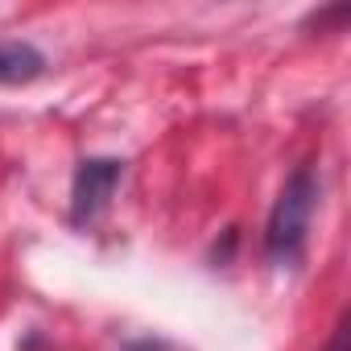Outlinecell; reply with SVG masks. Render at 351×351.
Instances as JSON below:
<instances>
[{
	"label": "cell",
	"instance_id": "3957f363",
	"mask_svg": "<svg viewBox=\"0 0 351 351\" xmlns=\"http://www.w3.org/2000/svg\"><path fill=\"white\" fill-rule=\"evenodd\" d=\"M46 71V54L34 42H0V87L34 83Z\"/></svg>",
	"mask_w": 351,
	"mask_h": 351
},
{
	"label": "cell",
	"instance_id": "6da1fadb",
	"mask_svg": "<svg viewBox=\"0 0 351 351\" xmlns=\"http://www.w3.org/2000/svg\"><path fill=\"white\" fill-rule=\"evenodd\" d=\"M314 207H318V173L310 165H298L273 211H269V223H265V256L269 265L277 269H298V261L306 256V236H310V219H314Z\"/></svg>",
	"mask_w": 351,
	"mask_h": 351
},
{
	"label": "cell",
	"instance_id": "5b68a950",
	"mask_svg": "<svg viewBox=\"0 0 351 351\" xmlns=\"http://www.w3.org/2000/svg\"><path fill=\"white\" fill-rule=\"evenodd\" d=\"M124 351H165V343L161 339H132Z\"/></svg>",
	"mask_w": 351,
	"mask_h": 351
},
{
	"label": "cell",
	"instance_id": "277c9868",
	"mask_svg": "<svg viewBox=\"0 0 351 351\" xmlns=\"http://www.w3.org/2000/svg\"><path fill=\"white\" fill-rule=\"evenodd\" d=\"M322 351H347V318H339V326H335V335Z\"/></svg>",
	"mask_w": 351,
	"mask_h": 351
},
{
	"label": "cell",
	"instance_id": "7a4b0ae2",
	"mask_svg": "<svg viewBox=\"0 0 351 351\" xmlns=\"http://www.w3.org/2000/svg\"><path fill=\"white\" fill-rule=\"evenodd\" d=\"M120 182H124V161L120 157H83L75 165V178H71V223L91 228L108 211Z\"/></svg>",
	"mask_w": 351,
	"mask_h": 351
}]
</instances>
